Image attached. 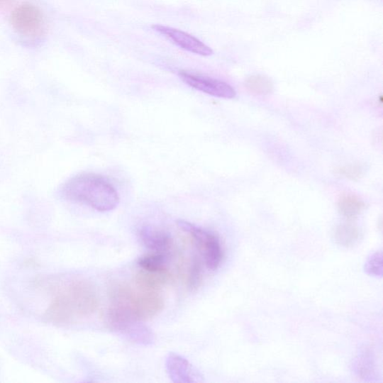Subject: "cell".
Listing matches in <instances>:
<instances>
[{"mask_svg": "<svg viewBox=\"0 0 383 383\" xmlns=\"http://www.w3.org/2000/svg\"><path fill=\"white\" fill-rule=\"evenodd\" d=\"M167 257L166 254L154 252L145 255L138 260L139 267L149 272H161L167 270Z\"/></svg>", "mask_w": 383, "mask_h": 383, "instance_id": "14", "label": "cell"}, {"mask_svg": "<svg viewBox=\"0 0 383 383\" xmlns=\"http://www.w3.org/2000/svg\"><path fill=\"white\" fill-rule=\"evenodd\" d=\"M37 284L50 297L44 318L50 323H77L91 317L99 307L98 294L84 279L56 277L39 280Z\"/></svg>", "mask_w": 383, "mask_h": 383, "instance_id": "1", "label": "cell"}, {"mask_svg": "<svg viewBox=\"0 0 383 383\" xmlns=\"http://www.w3.org/2000/svg\"><path fill=\"white\" fill-rule=\"evenodd\" d=\"M202 281V267L198 258L192 261L187 272V285L189 291H196Z\"/></svg>", "mask_w": 383, "mask_h": 383, "instance_id": "16", "label": "cell"}, {"mask_svg": "<svg viewBox=\"0 0 383 383\" xmlns=\"http://www.w3.org/2000/svg\"><path fill=\"white\" fill-rule=\"evenodd\" d=\"M119 334L125 335L135 344L145 346L154 344L155 340L154 333L141 321L128 323Z\"/></svg>", "mask_w": 383, "mask_h": 383, "instance_id": "11", "label": "cell"}, {"mask_svg": "<svg viewBox=\"0 0 383 383\" xmlns=\"http://www.w3.org/2000/svg\"><path fill=\"white\" fill-rule=\"evenodd\" d=\"M168 374L173 382L189 383L201 381V376L189 361L182 355L170 353L166 361Z\"/></svg>", "mask_w": 383, "mask_h": 383, "instance_id": "8", "label": "cell"}, {"mask_svg": "<svg viewBox=\"0 0 383 383\" xmlns=\"http://www.w3.org/2000/svg\"><path fill=\"white\" fill-rule=\"evenodd\" d=\"M11 23L20 35L36 38L43 34L44 20L42 13L31 4H23L11 13Z\"/></svg>", "mask_w": 383, "mask_h": 383, "instance_id": "5", "label": "cell"}, {"mask_svg": "<svg viewBox=\"0 0 383 383\" xmlns=\"http://www.w3.org/2000/svg\"><path fill=\"white\" fill-rule=\"evenodd\" d=\"M5 1V0H0V4H1L2 3H4Z\"/></svg>", "mask_w": 383, "mask_h": 383, "instance_id": "19", "label": "cell"}, {"mask_svg": "<svg viewBox=\"0 0 383 383\" xmlns=\"http://www.w3.org/2000/svg\"><path fill=\"white\" fill-rule=\"evenodd\" d=\"M179 76L187 86L213 97L224 99L236 97L235 89L223 81L185 71L180 72Z\"/></svg>", "mask_w": 383, "mask_h": 383, "instance_id": "6", "label": "cell"}, {"mask_svg": "<svg viewBox=\"0 0 383 383\" xmlns=\"http://www.w3.org/2000/svg\"><path fill=\"white\" fill-rule=\"evenodd\" d=\"M365 269L367 274L373 277L382 275V252H376L367 259Z\"/></svg>", "mask_w": 383, "mask_h": 383, "instance_id": "17", "label": "cell"}, {"mask_svg": "<svg viewBox=\"0 0 383 383\" xmlns=\"http://www.w3.org/2000/svg\"><path fill=\"white\" fill-rule=\"evenodd\" d=\"M61 194L68 201L100 212L113 211L120 202L118 192L111 182L100 174L89 172L78 174L67 181Z\"/></svg>", "mask_w": 383, "mask_h": 383, "instance_id": "2", "label": "cell"}, {"mask_svg": "<svg viewBox=\"0 0 383 383\" xmlns=\"http://www.w3.org/2000/svg\"><path fill=\"white\" fill-rule=\"evenodd\" d=\"M108 294L111 302L109 308L134 321L152 319L164 308L163 299L156 292H136L126 284H113Z\"/></svg>", "mask_w": 383, "mask_h": 383, "instance_id": "3", "label": "cell"}, {"mask_svg": "<svg viewBox=\"0 0 383 383\" xmlns=\"http://www.w3.org/2000/svg\"><path fill=\"white\" fill-rule=\"evenodd\" d=\"M360 238V230L353 225L343 224L336 228L335 234L336 242L344 248H351L357 244Z\"/></svg>", "mask_w": 383, "mask_h": 383, "instance_id": "12", "label": "cell"}, {"mask_svg": "<svg viewBox=\"0 0 383 383\" xmlns=\"http://www.w3.org/2000/svg\"><path fill=\"white\" fill-rule=\"evenodd\" d=\"M340 174L344 175L352 180L359 179L362 176L363 170L359 165H350L340 167L337 171Z\"/></svg>", "mask_w": 383, "mask_h": 383, "instance_id": "18", "label": "cell"}, {"mask_svg": "<svg viewBox=\"0 0 383 383\" xmlns=\"http://www.w3.org/2000/svg\"><path fill=\"white\" fill-rule=\"evenodd\" d=\"M177 226L194 239L203 257L205 265L211 270L220 267L223 251L220 238L213 232L198 227L187 221H177Z\"/></svg>", "mask_w": 383, "mask_h": 383, "instance_id": "4", "label": "cell"}, {"mask_svg": "<svg viewBox=\"0 0 383 383\" xmlns=\"http://www.w3.org/2000/svg\"><path fill=\"white\" fill-rule=\"evenodd\" d=\"M340 212L348 218L357 216L364 209L365 203L358 196L345 194L338 201Z\"/></svg>", "mask_w": 383, "mask_h": 383, "instance_id": "13", "label": "cell"}, {"mask_svg": "<svg viewBox=\"0 0 383 383\" xmlns=\"http://www.w3.org/2000/svg\"><path fill=\"white\" fill-rule=\"evenodd\" d=\"M139 236L146 248L154 252L166 254L172 248L173 240L167 232L150 226H144Z\"/></svg>", "mask_w": 383, "mask_h": 383, "instance_id": "9", "label": "cell"}, {"mask_svg": "<svg viewBox=\"0 0 383 383\" xmlns=\"http://www.w3.org/2000/svg\"><path fill=\"white\" fill-rule=\"evenodd\" d=\"M246 88L255 94H268L272 91L273 86L271 81L262 76H254L246 80Z\"/></svg>", "mask_w": 383, "mask_h": 383, "instance_id": "15", "label": "cell"}, {"mask_svg": "<svg viewBox=\"0 0 383 383\" xmlns=\"http://www.w3.org/2000/svg\"><path fill=\"white\" fill-rule=\"evenodd\" d=\"M152 29L163 37L167 38L174 45L199 56L209 57L213 54L211 48L204 44L197 38L172 27L154 25Z\"/></svg>", "mask_w": 383, "mask_h": 383, "instance_id": "7", "label": "cell"}, {"mask_svg": "<svg viewBox=\"0 0 383 383\" xmlns=\"http://www.w3.org/2000/svg\"><path fill=\"white\" fill-rule=\"evenodd\" d=\"M171 276L167 270L149 272L141 270L135 275V282L143 291L155 292L167 284Z\"/></svg>", "mask_w": 383, "mask_h": 383, "instance_id": "10", "label": "cell"}]
</instances>
